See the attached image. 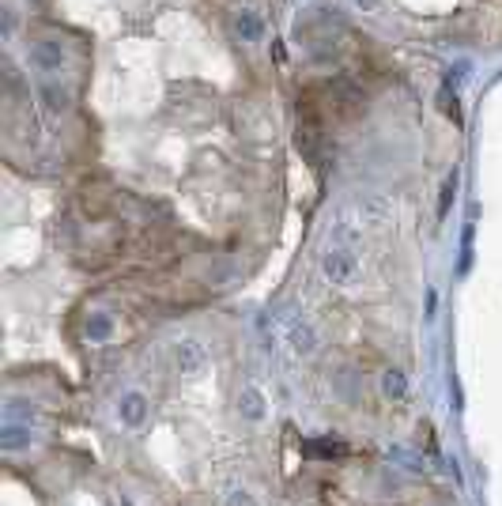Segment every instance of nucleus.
<instances>
[{"mask_svg": "<svg viewBox=\"0 0 502 506\" xmlns=\"http://www.w3.org/2000/svg\"><path fill=\"white\" fill-rule=\"evenodd\" d=\"M385 393H389V397H396V400L408 393V382H404L400 371H385Z\"/></svg>", "mask_w": 502, "mask_h": 506, "instance_id": "nucleus-7", "label": "nucleus"}, {"mask_svg": "<svg viewBox=\"0 0 502 506\" xmlns=\"http://www.w3.org/2000/svg\"><path fill=\"white\" fill-rule=\"evenodd\" d=\"M302 454L306 457H325V461H333V457H347L351 449L344 442H333V438H313V442H302Z\"/></svg>", "mask_w": 502, "mask_h": 506, "instance_id": "nucleus-4", "label": "nucleus"}, {"mask_svg": "<svg viewBox=\"0 0 502 506\" xmlns=\"http://www.w3.org/2000/svg\"><path fill=\"white\" fill-rule=\"evenodd\" d=\"M204 363H208V351H204V344H200V340L185 336V340L174 344V367L182 374H200V371H204Z\"/></svg>", "mask_w": 502, "mask_h": 506, "instance_id": "nucleus-2", "label": "nucleus"}, {"mask_svg": "<svg viewBox=\"0 0 502 506\" xmlns=\"http://www.w3.org/2000/svg\"><path fill=\"white\" fill-rule=\"evenodd\" d=\"M231 506H253V503H249L246 492H234V495H231Z\"/></svg>", "mask_w": 502, "mask_h": 506, "instance_id": "nucleus-8", "label": "nucleus"}, {"mask_svg": "<svg viewBox=\"0 0 502 506\" xmlns=\"http://www.w3.org/2000/svg\"><path fill=\"white\" fill-rule=\"evenodd\" d=\"M121 416H125L128 423H140V420H144V397H140V393L125 397V408H121Z\"/></svg>", "mask_w": 502, "mask_h": 506, "instance_id": "nucleus-6", "label": "nucleus"}, {"mask_svg": "<svg viewBox=\"0 0 502 506\" xmlns=\"http://www.w3.org/2000/svg\"><path fill=\"white\" fill-rule=\"evenodd\" d=\"M234 30H238L242 42H261L264 38V23L257 12H249V8H242L238 15H234Z\"/></svg>", "mask_w": 502, "mask_h": 506, "instance_id": "nucleus-3", "label": "nucleus"}, {"mask_svg": "<svg viewBox=\"0 0 502 506\" xmlns=\"http://www.w3.org/2000/svg\"><path fill=\"white\" fill-rule=\"evenodd\" d=\"M321 272H325L329 284L351 287L355 280H359L363 264H359V257H355V250H347V246H329V250L321 253Z\"/></svg>", "mask_w": 502, "mask_h": 506, "instance_id": "nucleus-1", "label": "nucleus"}, {"mask_svg": "<svg viewBox=\"0 0 502 506\" xmlns=\"http://www.w3.org/2000/svg\"><path fill=\"white\" fill-rule=\"evenodd\" d=\"M291 344H295L298 356H313V348H318V340H313V329L310 325H291Z\"/></svg>", "mask_w": 502, "mask_h": 506, "instance_id": "nucleus-5", "label": "nucleus"}]
</instances>
